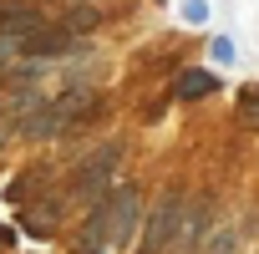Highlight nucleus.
Instances as JSON below:
<instances>
[{
    "label": "nucleus",
    "mask_w": 259,
    "mask_h": 254,
    "mask_svg": "<svg viewBox=\"0 0 259 254\" xmlns=\"http://www.w3.org/2000/svg\"><path fill=\"white\" fill-rule=\"evenodd\" d=\"M97 112V87L92 81H81V87H61L51 102H46V112L41 117H31L21 133L26 138H36V143H46V138H61V133H71L76 122H87Z\"/></svg>",
    "instance_id": "nucleus-1"
},
{
    "label": "nucleus",
    "mask_w": 259,
    "mask_h": 254,
    "mask_svg": "<svg viewBox=\"0 0 259 254\" xmlns=\"http://www.w3.org/2000/svg\"><path fill=\"white\" fill-rule=\"evenodd\" d=\"M117 163H122V143L107 138L92 158L76 163V173H71V193H76V198H92V203H107L102 193H107V183L117 178Z\"/></svg>",
    "instance_id": "nucleus-2"
},
{
    "label": "nucleus",
    "mask_w": 259,
    "mask_h": 254,
    "mask_svg": "<svg viewBox=\"0 0 259 254\" xmlns=\"http://www.w3.org/2000/svg\"><path fill=\"white\" fill-rule=\"evenodd\" d=\"M183 219H188V203H183L178 188H168V193L153 203V214H148V234H143L138 254H168V244L183 239Z\"/></svg>",
    "instance_id": "nucleus-3"
},
{
    "label": "nucleus",
    "mask_w": 259,
    "mask_h": 254,
    "mask_svg": "<svg viewBox=\"0 0 259 254\" xmlns=\"http://www.w3.org/2000/svg\"><path fill=\"white\" fill-rule=\"evenodd\" d=\"M46 26H51V16L36 6V0H0V36H11L16 51H21L31 36H41Z\"/></svg>",
    "instance_id": "nucleus-4"
},
{
    "label": "nucleus",
    "mask_w": 259,
    "mask_h": 254,
    "mask_svg": "<svg viewBox=\"0 0 259 254\" xmlns=\"http://www.w3.org/2000/svg\"><path fill=\"white\" fill-rule=\"evenodd\" d=\"M138 224V188L133 183H117L112 198H107V229H112V244H122Z\"/></svg>",
    "instance_id": "nucleus-5"
},
{
    "label": "nucleus",
    "mask_w": 259,
    "mask_h": 254,
    "mask_svg": "<svg viewBox=\"0 0 259 254\" xmlns=\"http://www.w3.org/2000/svg\"><path fill=\"white\" fill-rule=\"evenodd\" d=\"M71 46H76V36L56 21V26H46L41 36H31V41L21 46V61H51V56H66Z\"/></svg>",
    "instance_id": "nucleus-6"
},
{
    "label": "nucleus",
    "mask_w": 259,
    "mask_h": 254,
    "mask_svg": "<svg viewBox=\"0 0 259 254\" xmlns=\"http://www.w3.org/2000/svg\"><path fill=\"white\" fill-rule=\"evenodd\" d=\"M213 92H219V76H213V71H198V66L178 71V81H173V97H178V102H193V97H213Z\"/></svg>",
    "instance_id": "nucleus-7"
},
{
    "label": "nucleus",
    "mask_w": 259,
    "mask_h": 254,
    "mask_svg": "<svg viewBox=\"0 0 259 254\" xmlns=\"http://www.w3.org/2000/svg\"><path fill=\"white\" fill-rule=\"evenodd\" d=\"M208 198H193V208H188V219H183V244L193 249V244H203V234H208Z\"/></svg>",
    "instance_id": "nucleus-8"
},
{
    "label": "nucleus",
    "mask_w": 259,
    "mask_h": 254,
    "mask_svg": "<svg viewBox=\"0 0 259 254\" xmlns=\"http://www.w3.org/2000/svg\"><path fill=\"white\" fill-rule=\"evenodd\" d=\"M198 254H239V224H219Z\"/></svg>",
    "instance_id": "nucleus-9"
},
{
    "label": "nucleus",
    "mask_w": 259,
    "mask_h": 254,
    "mask_svg": "<svg viewBox=\"0 0 259 254\" xmlns=\"http://www.w3.org/2000/svg\"><path fill=\"white\" fill-rule=\"evenodd\" d=\"M239 122L249 127V133H259V81H249L239 92Z\"/></svg>",
    "instance_id": "nucleus-10"
},
{
    "label": "nucleus",
    "mask_w": 259,
    "mask_h": 254,
    "mask_svg": "<svg viewBox=\"0 0 259 254\" xmlns=\"http://www.w3.org/2000/svg\"><path fill=\"white\" fill-rule=\"evenodd\" d=\"M61 26H66L71 36H87V31H97V11H92V6H76V11L61 16Z\"/></svg>",
    "instance_id": "nucleus-11"
},
{
    "label": "nucleus",
    "mask_w": 259,
    "mask_h": 254,
    "mask_svg": "<svg viewBox=\"0 0 259 254\" xmlns=\"http://www.w3.org/2000/svg\"><path fill=\"white\" fill-rule=\"evenodd\" d=\"M208 56H213L219 66H234V61H239V46H234L229 36H213V41H208Z\"/></svg>",
    "instance_id": "nucleus-12"
},
{
    "label": "nucleus",
    "mask_w": 259,
    "mask_h": 254,
    "mask_svg": "<svg viewBox=\"0 0 259 254\" xmlns=\"http://www.w3.org/2000/svg\"><path fill=\"white\" fill-rule=\"evenodd\" d=\"M183 21L188 26H203L208 21V0H183Z\"/></svg>",
    "instance_id": "nucleus-13"
},
{
    "label": "nucleus",
    "mask_w": 259,
    "mask_h": 254,
    "mask_svg": "<svg viewBox=\"0 0 259 254\" xmlns=\"http://www.w3.org/2000/svg\"><path fill=\"white\" fill-rule=\"evenodd\" d=\"M11 56H21V51H16V41H11V36H0V81L16 71V66H11Z\"/></svg>",
    "instance_id": "nucleus-14"
},
{
    "label": "nucleus",
    "mask_w": 259,
    "mask_h": 254,
    "mask_svg": "<svg viewBox=\"0 0 259 254\" xmlns=\"http://www.w3.org/2000/svg\"><path fill=\"white\" fill-rule=\"evenodd\" d=\"M6 138H11V127H6V122H0V148H6Z\"/></svg>",
    "instance_id": "nucleus-15"
}]
</instances>
